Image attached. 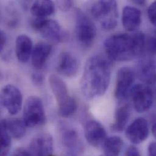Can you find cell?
I'll return each instance as SVG.
<instances>
[{
  "instance_id": "obj_4",
  "label": "cell",
  "mask_w": 156,
  "mask_h": 156,
  "mask_svg": "<svg viewBox=\"0 0 156 156\" xmlns=\"http://www.w3.org/2000/svg\"><path fill=\"white\" fill-rule=\"evenodd\" d=\"M31 26L51 43L58 44L66 39L68 34L62 30L60 24L55 20L36 18L32 21Z\"/></svg>"
},
{
  "instance_id": "obj_9",
  "label": "cell",
  "mask_w": 156,
  "mask_h": 156,
  "mask_svg": "<svg viewBox=\"0 0 156 156\" xmlns=\"http://www.w3.org/2000/svg\"><path fill=\"white\" fill-rule=\"evenodd\" d=\"M135 80L134 72L128 67L120 68L117 75L115 97L120 101L125 100L129 95Z\"/></svg>"
},
{
  "instance_id": "obj_34",
  "label": "cell",
  "mask_w": 156,
  "mask_h": 156,
  "mask_svg": "<svg viewBox=\"0 0 156 156\" xmlns=\"http://www.w3.org/2000/svg\"><path fill=\"white\" fill-rule=\"evenodd\" d=\"M134 4H137V5H144L146 1H141V0H137V1H133Z\"/></svg>"
},
{
  "instance_id": "obj_13",
  "label": "cell",
  "mask_w": 156,
  "mask_h": 156,
  "mask_svg": "<svg viewBox=\"0 0 156 156\" xmlns=\"http://www.w3.org/2000/svg\"><path fill=\"white\" fill-rule=\"evenodd\" d=\"M78 70V62L77 58L71 53L63 52L58 57L57 71L66 77L76 76Z\"/></svg>"
},
{
  "instance_id": "obj_24",
  "label": "cell",
  "mask_w": 156,
  "mask_h": 156,
  "mask_svg": "<svg viewBox=\"0 0 156 156\" xmlns=\"http://www.w3.org/2000/svg\"><path fill=\"white\" fill-rule=\"evenodd\" d=\"M11 147V136L9 134L5 119L1 121V156L8 155Z\"/></svg>"
},
{
  "instance_id": "obj_7",
  "label": "cell",
  "mask_w": 156,
  "mask_h": 156,
  "mask_svg": "<svg viewBox=\"0 0 156 156\" xmlns=\"http://www.w3.org/2000/svg\"><path fill=\"white\" fill-rule=\"evenodd\" d=\"M131 99L133 106L139 113L148 111L153 103V93L148 86L138 84L131 89L129 95Z\"/></svg>"
},
{
  "instance_id": "obj_31",
  "label": "cell",
  "mask_w": 156,
  "mask_h": 156,
  "mask_svg": "<svg viewBox=\"0 0 156 156\" xmlns=\"http://www.w3.org/2000/svg\"><path fill=\"white\" fill-rule=\"evenodd\" d=\"M13 156H32L31 153H30L29 151L26 150L24 148L20 147L16 148L14 153Z\"/></svg>"
},
{
  "instance_id": "obj_33",
  "label": "cell",
  "mask_w": 156,
  "mask_h": 156,
  "mask_svg": "<svg viewBox=\"0 0 156 156\" xmlns=\"http://www.w3.org/2000/svg\"><path fill=\"white\" fill-rule=\"evenodd\" d=\"M148 156H156V142H151L148 148Z\"/></svg>"
},
{
  "instance_id": "obj_21",
  "label": "cell",
  "mask_w": 156,
  "mask_h": 156,
  "mask_svg": "<svg viewBox=\"0 0 156 156\" xmlns=\"http://www.w3.org/2000/svg\"><path fill=\"white\" fill-rule=\"evenodd\" d=\"M7 131L10 136L14 139L22 138L26 134V126L23 120L18 118L5 119Z\"/></svg>"
},
{
  "instance_id": "obj_28",
  "label": "cell",
  "mask_w": 156,
  "mask_h": 156,
  "mask_svg": "<svg viewBox=\"0 0 156 156\" xmlns=\"http://www.w3.org/2000/svg\"><path fill=\"white\" fill-rule=\"evenodd\" d=\"M32 81L35 86H41L43 84L44 77L41 74L35 73L32 75Z\"/></svg>"
},
{
  "instance_id": "obj_32",
  "label": "cell",
  "mask_w": 156,
  "mask_h": 156,
  "mask_svg": "<svg viewBox=\"0 0 156 156\" xmlns=\"http://www.w3.org/2000/svg\"><path fill=\"white\" fill-rule=\"evenodd\" d=\"M6 41H7V38L5 33L2 30H1L0 32V51L1 52H2L3 49L4 48L5 45L6 44Z\"/></svg>"
},
{
  "instance_id": "obj_2",
  "label": "cell",
  "mask_w": 156,
  "mask_h": 156,
  "mask_svg": "<svg viewBox=\"0 0 156 156\" xmlns=\"http://www.w3.org/2000/svg\"><path fill=\"white\" fill-rule=\"evenodd\" d=\"M145 38L140 32L113 35L105 41V52L109 58L115 62L133 60L144 52Z\"/></svg>"
},
{
  "instance_id": "obj_14",
  "label": "cell",
  "mask_w": 156,
  "mask_h": 156,
  "mask_svg": "<svg viewBox=\"0 0 156 156\" xmlns=\"http://www.w3.org/2000/svg\"><path fill=\"white\" fill-rule=\"evenodd\" d=\"M139 79L147 86H154L156 83V65L150 57L142 58L137 66Z\"/></svg>"
},
{
  "instance_id": "obj_8",
  "label": "cell",
  "mask_w": 156,
  "mask_h": 156,
  "mask_svg": "<svg viewBox=\"0 0 156 156\" xmlns=\"http://www.w3.org/2000/svg\"><path fill=\"white\" fill-rule=\"evenodd\" d=\"M1 101L7 111L10 115H14L22 108L23 96L18 88L12 84H7L1 90Z\"/></svg>"
},
{
  "instance_id": "obj_17",
  "label": "cell",
  "mask_w": 156,
  "mask_h": 156,
  "mask_svg": "<svg viewBox=\"0 0 156 156\" xmlns=\"http://www.w3.org/2000/svg\"><path fill=\"white\" fill-rule=\"evenodd\" d=\"M32 40L26 35H20L15 41V54L17 60L21 63H26L32 56L33 51Z\"/></svg>"
},
{
  "instance_id": "obj_23",
  "label": "cell",
  "mask_w": 156,
  "mask_h": 156,
  "mask_svg": "<svg viewBox=\"0 0 156 156\" xmlns=\"http://www.w3.org/2000/svg\"><path fill=\"white\" fill-rule=\"evenodd\" d=\"M62 139L63 144L68 148L74 150L79 145V136L74 128L62 126Z\"/></svg>"
},
{
  "instance_id": "obj_27",
  "label": "cell",
  "mask_w": 156,
  "mask_h": 156,
  "mask_svg": "<svg viewBox=\"0 0 156 156\" xmlns=\"http://www.w3.org/2000/svg\"><path fill=\"white\" fill-rule=\"evenodd\" d=\"M148 15L150 22L156 26V1L153 2L148 7Z\"/></svg>"
},
{
  "instance_id": "obj_3",
  "label": "cell",
  "mask_w": 156,
  "mask_h": 156,
  "mask_svg": "<svg viewBox=\"0 0 156 156\" xmlns=\"http://www.w3.org/2000/svg\"><path fill=\"white\" fill-rule=\"evenodd\" d=\"M90 12L105 30L114 29L117 26L118 5L115 1H99L92 7Z\"/></svg>"
},
{
  "instance_id": "obj_26",
  "label": "cell",
  "mask_w": 156,
  "mask_h": 156,
  "mask_svg": "<svg viewBox=\"0 0 156 156\" xmlns=\"http://www.w3.org/2000/svg\"><path fill=\"white\" fill-rule=\"evenodd\" d=\"M144 52L150 55L156 54V37L150 36L145 38Z\"/></svg>"
},
{
  "instance_id": "obj_10",
  "label": "cell",
  "mask_w": 156,
  "mask_h": 156,
  "mask_svg": "<svg viewBox=\"0 0 156 156\" xmlns=\"http://www.w3.org/2000/svg\"><path fill=\"white\" fill-rule=\"evenodd\" d=\"M54 149L52 136L47 133L35 136L29 144V151L32 156H49Z\"/></svg>"
},
{
  "instance_id": "obj_30",
  "label": "cell",
  "mask_w": 156,
  "mask_h": 156,
  "mask_svg": "<svg viewBox=\"0 0 156 156\" xmlns=\"http://www.w3.org/2000/svg\"><path fill=\"white\" fill-rule=\"evenodd\" d=\"M124 156H141V154L136 147L130 146L127 148Z\"/></svg>"
},
{
  "instance_id": "obj_16",
  "label": "cell",
  "mask_w": 156,
  "mask_h": 156,
  "mask_svg": "<svg viewBox=\"0 0 156 156\" xmlns=\"http://www.w3.org/2000/svg\"><path fill=\"white\" fill-rule=\"evenodd\" d=\"M122 22L123 27L128 32L139 29L142 22L141 11L135 7L126 6L122 12Z\"/></svg>"
},
{
  "instance_id": "obj_11",
  "label": "cell",
  "mask_w": 156,
  "mask_h": 156,
  "mask_svg": "<svg viewBox=\"0 0 156 156\" xmlns=\"http://www.w3.org/2000/svg\"><path fill=\"white\" fill-rule=\"evenodd\" d=\"M125 135L126 138L133 144L144 142L149 136L148 121L144 118L134 120L127 128Z\"/></svg>"
},
{
  "instance_id": "obj_19",
  "label": "cell",
  "mask_w": 156,
  "mask_h": 156,
  "mask_svg": "<svg viewBox=\"0 0 156 156\" xmlns=\"http://www.w3.org/2000/svg\"><path fill=\"white\" fill-rule=\"evenodd\" d=\"M131 116V107L128 104H124L117 108L115 113L114 121L111 125V129L115 132L123 131Z\"/></svg>"
},
{
  "instance_id": "obj_12",
  "label": "cell",
  "mask_w": 156,
  "mask_h": 156,
  "mask_svg": "<svg viewBox=\"0 0 156 156\" xmlns=\"http://www.w3.org/2000/svg\"><path fill=\"white\" fill-rule=\"evenodd\" d=\"M84 134L86 141L94 147L103 145L107 139L105 128L100 122L95 120H90L86 123Z\"/></svg>"
},
{
  "instance_id": "obj_6",
  "label": "cell",
  "mask_w": 156,
  "mask_h": 156,
  "mask_svg": "<svg viewBox=\"0 0 156 156\" xmlns=\"http://www.w3.org/2000/svg\"><path fill=\"white\" fill-rule=\"evenodd\" d=\"M76 35L80 45L84 48H90L96 35V27L92 20L81 10L76 11Z\"/></svg>"
},
{
  "instance_id": "obj_18",
  "label": "cell",
  "mask_w": 156,
  "mask_h": 156,
  "mask_svg": "<svg viewBox=\"0 0 156 156\" xmlns=\"http://www.w3.org/2000/svg\"><path fill=\"white\" fill-rule=\"evenodd\" d=\"M52 51V46L46 42H40L34 47L31 59L32 64L37 70L41 69L46 64Z\"/></svg>"
},
{
  "instance_id": "obj_36",
  "label": "cell",
  "mask_w": 156,
  "mask_h": 156,
  "mask_svg": "<svg viewBox=\"0 0 156 156\" xmlns=\"http://www.w3.org/2000/svg\"><path fill=\"white\" fill-rule=\"evenodd\" d=\"M53 156V155H52H52H51V156Z\"/></svg>"
},
{
  "instance_id": "obj_25",
  "label": "cell",
  "mask_w": 156,
  "mask_h": 156,
  "mask_svg": "<svg viewBox=\"0 0 156 156\" xmlns=\"http://www.w3.org/2000/svg\"><path fill=\"white\" fill-rule=\"evenodd\" d=\"M58 107L60 116L64 118H67L73 115L76 112L78 105L76 99L72 97V98L68 102Z\"/></svg>"
},
{
  "instance_id": "obj_5",
  "label": "cell",
  "mask_w": 156,
  "mask_h": 156,
  "mask_svg": "<svg viewBox=\"0 0 156 156\" xmlns=\"http://www.w3.org/2000/svg\"><path fill=\"white\" fill-rule=\"evenodd\" d=\"M23 122L27 127L43 125L46 121L44 108L41 99L35 95L28 97L23 107Z\"/></svg>"
},
{
  "instance_id": "obj_35",
  "label": "cell",
  "mask_w": 156,
  "mask_h": 156,
  "mask_svg": "<svg viewBox=\"0 0 156 156\" xmlns=\"http://www.w3.org/2000/svg\"><path fill=\"white\" fill-rule=\"evenodd\" d=\"M152 133L156 139V123H155L152 127Z\"/></svg>"
},
{
  "instance_id": "obj_1",
  "label": "cell",
  "mask_w": 156,
  "mask_h": 156,
  "mask_svg": "<svg viewBox=\"0 0 156 156\" xmlns=\"http://www.w3.org/2000/svg\"><path fill=\"white\" fill-rule=\"evenodd\" d=\"M111 73V63L105 57L96 55L87 59L80 81L84 96L92 99L103 95L108 89Z\"/></svg>"
},
{
  "instance_id": "obj_22",
  "label": "cell",
  "mask_w": 156,
  "mask_h": 156,
  "mask_svg": "<svg viewBox=\"0 0 156 156\" xmlns=\"http://www.w3.org/2000/svg\"><path fill=\"white\" fill-rule=\"evenodd\" d=\"M123 146V140L117 136L106 139L103 145V151L106 156H119Z\"/></svg>"
},
{
  "instance_id": "obj_15",
  "label": "cell",
  "mask_w": 156,
  "mask_h": 156,
  "mask_svg": "<svg viewBox=\"0 0 156 156\" xmlns=\"http://www.w3.org/2000/svg\"><path fill=\"white\" fill-rule=\"evenodd\" d=\"M49 83L58 106L65 104L71 99L72 97L69 94L65 82L59 76L56 74H51L49 77Z\"/></svg>"
},
{
  "instance_id": "obj_29",
  "label": "cell",
  "mask_w": 156,
  "mask_h": 156,
  "mask_svg": "<svg viewBox=\"0 0 156 156\" xmlns=\"http://www.w3.org/2000/svg\"><path fill=\"white\" fill-rule=\"evenodd\" d=\"M57 4L62 10L68 11L72 7L73 2L72 1H57Z\"/></svg>"
},
{
  "instance_id": "obj_20",
  "label": "cell",
  "mask_w": 156,
  "mask_h": 156,
  "mask_svg": "<svg viewBox=\"0 0 156 156\" xmlns=\"http://www.w3.org/2000/svg\"><path fill=\"white\" fill-rule=\"evenodd\" d=\"M55 10L54 2L49 0L36 1L30 7L31 13L36 18H46L53 14Z\"/></svg>"
}]
</instances>
